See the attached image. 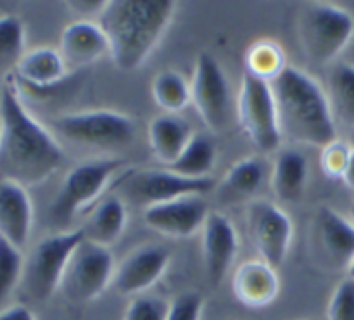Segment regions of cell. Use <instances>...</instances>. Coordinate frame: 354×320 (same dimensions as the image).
<instances>
[{"label": "cell", "instance_id": "cell-1", "mask_svg": "<svg viewBox=\"0 0 354 320\" xmlns=\"http://www.w3.org/2000/svg\"><path fill=\"white\" fill-rule=\"evenodd\" d=\"M62 163L61 144L24 106L14 76H7L0 89V180L37 186Z\"/></svg>", "mask_w": 354, "mask_h": 320}, {"label": "cell", "instance_id": "cell-2", "mask_svg": "<svg viewBox=\"0 0 354 320\" xmlns=\"http://www.w3.org/2000/svg\"><path fill=\"white\" fill-rule=\"evenodd\" d=\"M173 0H111L99 17L109 55L121 71L140 68L154 52L175 14Z\"/></svg>", "mask_w": 354, "mask_h": 320}, {"label": "cell", "instance_id": "cell-3", "mask_svg": "<svg viewBox=\"0 0 354 320\" xmlns=\"http://www.w3.org/2000/svg\"><path fill=\"white\" fill-rule=\"evenodd\" d=\"M282 135L306 145L337 141V123L320 83L296 66H287L272 82Z\"/></svg>", "mask_w": 354, "mask_h": 320}, {"label": "cell", "instance_id": "cell-4", "mask_svg": "<svg viewBox=\"0 0 354 320\" xmlns=\"http://www.w3.org/2000/svg\"><path fill=\"white\" fill-rule=\"evenodd\" d=\"M354 35V19L346 9L327 2L306 3L299 16V40L313 64H330L348 47Z\"/></svg>", "mask_w": 354, "mask_h": 320}, {"label": "cell", "instance_id": "cell-5", "mask_svg": "<svg viewBox=\"0 0 354 320\" xmlns=\"http://www.w3.org/2000/svg\"><path fill=\"white\" fill-rule=\"evenodd\" d=\"M121 159H99L76 165L62 180L48 215L55 224H69L76 215L102 196L107 184L116 173L124 170Z\"/></svg>", "mask_w": 354, "mask_h": 320}, {"label": "cell", "instance_id": "cell-6", "mask_svg": "<svg viewBox=\"0 0 354 320\" xmlns=\"http://www.w3.org/2000/svg\"><path fill=\"white\" fill-rule=\"evenodd\" d=\"M85 239L83 229L57 232L41 239L24 263L23 284L35 300H47L61 287L69 258Z\"/></svg>", "mask_w": 354, "mask_h": 320}, {"label": "cell", "instance_id": "cell-7", "mask_svg": "<svg viewBox=\"0 0 354 320\" xmlns=\"http://www.w3.org/2000/svg\"><path fill=\"white\" fill-rule=\"evenodd\" d=\"M239 123L261 152H273L282 142L272 83L244 71L237 103Z\"/></svg>", "mask_w": 354, "mask_h": 320}, {"label": "cell", "instance_id": "cell-8", "mask_svg": "<svg viewBox=\"0 0 354 320\" xmlns=\"http://www.w3.org/2000/svg\"><path fill=\"white\" fill-rule=\"evenodd\" d=\"M54 127L75 144L92 149L127 145L135 135V123L128 114L113 109H92L57 118Z\"/></svg>", "mask_w": 354, "mask_h": 320}, {"label": "cell", "instance_id": "cell-9", "mask_svg": "<svg viewBox=\"0 0 354 320\" xmlns=\"http://www.w3.org/2000/svg\"><path fill=\"white\" fill-rule=\"evenodd\" d=\"M116 265L109 248L83 239L66 267L61 293L75 303L97 300L114 279Z\"/></svg>", "mask_w": 354, "mask_h": 320}, {"label": "cell", "instance_id": "cell-10", "mask_svg": "<svg viewBox=\"0 0 354 320\" xmlns=\"http://www.w3.org/2000/svg\"><path fill=\"white\" fill-rule=\"evenodd\" d=\"M214 187V180L187 179L171 170H127L123 173V196L144 208L183 196H203Z\"/></svg>", "mask_w": 354, "mask_h": 320}, {"label": "cell", "instance_id": "cell-11", "mask_svg": "<svg viewBox=\"0 0 354 320\" xmlns=\"http://www.w3.org/2000/svg\"><path fill=\"white\" fill-rule=\"evenodd\" d=\"M190 94L203 123L213 132L225 130L230 120V89L223 69L211 54L197 55Z\"/></svg>", "mask_w": 354, "mask_h": 320}, {"label": "cell", "instance_id": "cell-12", "mask_svg": "<svg viewBox=\"0 0 354 320\" xmlns=\"http://www.w3.org/2000/svg\"><path fill=\"white\" fill-rule=\"evenodd\" d=\"M248 225L261 260L279 269L286 262L292 242V220L282 208L259 199L249 206Z\"/></svg>", "mask_w": 354, "mask_h": 320}, {"label": "cell", "instance_id": "cell-13", "mask_svg": "<svg viewBox=\"0 0 354 320\" xmlns=\"http://www.w3.org/2000/svg\"><path fill=\"white\" fill-rule=\"evenodd\" d=\"M207 204L203 196H183L166 203L144 208V222L149 229L168 238H190L206 222Z\"/></svg>", "mask_w": 354, "mask_h": 320}, {"label": "cell", "instance_id": "cell-14", "mask_svg": "<svg viewBox=\"0 0 354 320\" xmlns=\"http://www.w3.org/2000/svg\"><path fill=\"white\" fill-rule=\"evenodd\" d=\"M169 258V251L162 246H142L135 249L116 267L114 290L121 294L144 293L165 276Z\"/></svg>", "mask_w": 354, "mask_h": 320}, {"label": "cell", "instance_id": "cell-15", "mask_svg": "<svg viewBox=\"0 0 354 320\" xmlns=\"http://www.w3.org/2000/svg\"><path fill=\"white\" fill-rule=\"evenodd\" d=\"M68 66L61 52L54 47H37L24 52L14 66V80L19 89L33 94H48L68 78Z\"/></svg>", "mask_w": 354, "mask_h": 320}, {"label": "cell", "instance_id": "cell-16", "mask_svg": "<svg viewBox=\"0 0 354 320\" xmlns=\"http://www.w3.org/2000/svg\"><path fill=\"white\" fill-rule=\"evenodd\" d=\"M239 251V238L230 218L223 213L207 215L203 225V256L213 284L221 283Z\"/></svg>", "mask_w": 354, "mask_h": 320}, {"label": "cell", "instance_id": "cell-17", "mask_svg": "<svg viewBox=\"0 0 354 320\" xmlns=\"http://www.w3.org/2000/svg\"><path fill=\"white\" fill-rule=\"evenodd\" d=\"M59 52L68 69L85 68L109 54V42L99 23L78 19L62 30Z\"/></svg>", "mask_w": 354, "mask_h": 320}, {"label": "cell", "instance_id": "cell-18", "mask_svg": "<svg viewBox=\"0 0 354 320\" xmlns=\"http://www.w3.org/2000/svg\"><path fill=\"white\" fill-rule=\"evenodd\" d=\"M33 229V204L26 187L14 180H0V235L23 248Z\"/></svg>", "mask_w": 354, "mask_h": 320}, {"label": "cell", "instance_id": "cell-19", "mask_svg": "<svg viewBox=\"0 0 354 320\" xmlns=\"http://www.w3.org/2000/svg\"><path fill=\"white\" fill-rule=\"evenodd\" d=\"M232 291L244 307H268L279 296V274L275 267L266 263L265 260H249L235 270Z\"/></svg>", "mask_w": 354, "mask_h": 320}, {"label": "cell", "instance_id": "cell-20", "mask_svg": "<svg viewBox=\"0 0 354 320\" xmlns=\"http://www.w3.org/2000/svg\"><path fill=\"white\" fill-rule=\"evenodd\" d=\"M322 253L334 269H348L354 258V224L328 206H322L315 218Z\"/></svg>", "mask_w": 354, "mask_h": 320}, {"label": "cell", "instance_id": "cell-21", "mask_svg": "<svg viewBox=\"0 0 354 320\" xmlns=\"http://www.w3.org/2000/svg\"><path fill=\"white\" fill-rule=\"evenodd\" d=\"M190 125L176 114H162L149 125V145L152 154L165 166H171L189 144Z\"/></svg>", "mask_w": 354, "mask_h": 320}, {"label": "cell", "instance_id": "cell-22", "mask_svg": "<svg viewBox=\"0 0 354 320\" xmlns=\"http://www.w3.org/2000/svg\"><path fill=\"white\" fill-rule=\"evenodd\" d=\"M128 213L123 201L116 196H107L93 206L92 213L85 222V239L95 242V245L109 248L111 245L121 238L127 227Z\"/></svg>", "mask_w": 354, "mask_h": 320}, {"label": "cell", "instance_id": "cell-23", "mask_svg": "<svg viewBox=\"0 0 354 320\" xmlns=\"http://www.w3.org/2000/svg\"><path fill=\"white\" fill-rule=\"evenodd\" d=\"M306 182V158L296 149L280 152L272 172V189L275 196L282 201H297L304 194Z\"/></svg>", "mask_w": 354, "mask_h": 320}, {"label": "cell", "instance_id": "cell-24", "mask_svg": "<svg viewBox=\"0 0 354 320\" xmlns=\"http://www.w3.org/2000/svg\"><path fill=\"white\" fill-rule=\"evenodd\" d=\"M327 99L335 123L354 128V64L337 62L332 66Z\"/></svg>", "mask_w": 354, "mask_h": 320}, {"label": "cell", "instance_id": "cell-25", "mask_svg": "<svg viewBox=\"0 0 354 320\" xmlns=\"http://www.w3.org/2000/svg\"><path fill=\"white\" fill-rule=\"evenodd\" d=\"M214 159L216 149L211 139L204 134H194L169 170L187 179H207L214 166Z\"/></svg>", "mask_w": 354, "mask_h": 320}, {"label": "cell", "instance_id": "cell-26", "mask_svg": "<svg viewBox=\"0 0 354 320\" xmlns=\"http://www.w3.org/2000/svg\"><path fill=\"white\" fill-rule=\"evenodd\" d=\"M152 97L156 104L166 111V114H175L185 109L192 103L190 83L183 78L182 73L166 69L156 75L152 82Z\"/></svg>", "mask_w": 354, "mask_h": 320}, {"label": "cell", "instance_id": "cell-27", "mask_svg": "<svg viewBox=\"0 0 354 320\" xmlns=\"http://www.w3.org/2000/svg\"><path fill=\"white\" fill-rule=\"evenodd\" d=\"M287 68L282 47L273 40H259L245 54V71L272 83Z\"/></svg>", "mask_w": 354, "mask_h": 320}, {"label": "cell", "instance_id": "cell-28", "mask_svg": "<svg viewBox=\"0 0 354 320\" xmlns=\"http://www.w3.org/2000/svg\"><path fill=\"white\" fill-rule=\"evenodd\" d=\"M263 182V165L258 158L239 159L228 168L223 180V190L227 196L249 197L259 189Z\"/></svg>", "mask_w": 354, "mask_h": 320}, {"label": "cell", "instance_id": "cell-29", "mask_svg": "<svg viewBox=\"0 0 354 320\" xmlns=\"http://www.w3.org/2000/svg\"><path fill=\"white\" fill-rule=\"evenodd\" d=\"M24 274V258L21 249L0 235V310L12 294Z\"/></svg>", "mask_w": 354, "mask_h": 320}, {"label": "cell", "instance_id": "cell-30", "mask_svg": "<svg viewBox=\"0 0 354 320\" xmlns=\"http://www.w3.org/2000/svg\"><path fill=\"white\" fill-rule=\"evenodd\" d=\"M24 31L23 21L14 14L0 16V64H17L24 54Z\"/></svg>", "mask_w": 354, "mask_h": 320}, {"label": "cell", "instance_id": "cell-31", "mask_svg": "<svg viewBox=\"0 0 354 320\" xmlns=\"http://www.w3.org/2000/svg\"><path fill=\"white\" fill-rule=\"evenodd\" d=\"M351 145L346 142L334 141L332 144L322 149L320 165L325 175L332 180H342L346 168H348L349 158H351Z\"/></svg>", "mask_w": 354, "mask_h": 320}, {"label": "cell", "instance_id": "cell-32", "mask_svg": "<svg viewBox=\"0 0 354 320\" xmlns=\"http://www.w3.org/2000/svg\"><path fill=\"white\" fill-rule=\"evenodd\" d=\"M169 305L159 296H137L128 305L123 320H166Z\"/></svg>", "mask_w": 354, "mask_h": 320}, {"label": "cell", "instance_id": "cell-33", "mask_svg": "<svg viewBox=\"0 0 354 320\" xmlns=\"http://www.w3.org/2000/svg\"><path fill=\"white\" fill-rule=\"evenodd\" d=\"M328 320H354V281L346 277L337 284L328 301Z\"/></svg>", "mask_w": 354, "mask_h": 320}, {"label": "cell", "instance_id": "cell-34", "mask_svg": "<svg viewBox=\"0 0 354 320\" xmlns=\"http://www.w3.org/2000/svg\"><path fill=\"white\" fill-rule=\"evenodd\" d=\"M204 298L197 291H187L169 305V314L166 320H201L203 317Z\"/></svg>", "mask_w": 354, "mask_h": 320}, {"label": "cell", "instance_id": "cell-35", "mask_svg": "<svg viewBox=\"0 0 354 320\" xmlns=\"http://www.w3.org/2000/svg\"><path fill=\"white\" fill-rule=\"evenodd\" d=\"M68 7L78 16V19L92 21L93 16L100 17L106 2L102 0H73V2H68Z\"/></svg>", "mask_w": 354, "mask_h": 320}, {"label": "cell", "instance_id": "cell-36", "mask_svg": "<svg viewBox=\"0 0 354 320\" xmlns=\"http://www.w3.org/2000/svg\"><path fill=\"white\" fill-rule=\"evenodd\" d=\"M0 320H37L35 315L31 314L30 308L24 305H12L0 310Z\"/></svg>", "mask_w": 354, "mask_h": 320}, {"label": "cell", "instance_id": "cell-37", "mask_svg": "<svg viewBox=\"0 0 354 320\" xmlns=\"http://www.w3.org/2000/svg\"><path fill=\"white\" fill-rule=\"evenodd\" d=\"M342 182H344L349 189L354 190V151L351 152V158H349L348 168H346L344 177H342Z\"/></svg>", "mask_w": 354, "mask_h": 320}, {"label": "cell", "instance_id": "cell-38", "mask_svg": "<svg viewBox=\"0 0 354 320\" xmlns=\"http://www.w3.org/2000/svg\"><path fill=\"white\" fill-rule=\"evenodd\" d=\"M348 277H349V279L354 281V258H353V262L349 263V267H348Z\"/></svg>", "mask_w": 354, "mask_h": 320}, {"label": "cell", "instance_id": "cell-39", "mask_svg": "<svg viewBox=\"0 0 354 320\" xmlns=\"http://www.w3.org/2000/svg\"><path fill=\"white\" fill-rule=\"evenodd\" d=\"M349 145H351V149L354 151V128H351V134H349Z\"/></svg>", "mask_w": 354, "mask_h": 320}, {"label": "cell", "instance_id": "cell-40", "mask_svg": "<svg viewBox=\"0 0 354 320\" xmlns=\"http://www.w3.org/2000/svg\"><path fill=\"white\" fill-rule=\"evenodd\" d=\"M351 222L354 224V203L351 204Z\"/></svg>", "mask_w": 354, "mask_h": 320}, {"label": "cell", "instance_id": "cell-41", "mask_svg": "<svg viewBox=\"0 0 354 320\" xmlns=\"http://www.w3.org/2000/svg\"><path fill=\"white\" fill-rule=\"evenodd\" d=\"M0 89H2V85H0Z\"/></svg>", "mask_w": 354, "mask_h": 320}]
</instances>
